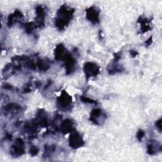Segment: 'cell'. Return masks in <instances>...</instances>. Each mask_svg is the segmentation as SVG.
Returning <instances> with one entry per match:
<instances>
[{"instance_id":"obj_1","label":"cell","mask_w":162,"mask_h":162,"mask_svg":"<svg viewBox=\"0 0 162 162\" xmlns=\"http://www.w3.org/2000/svg\"><path fill=\"white\" fill-rule=\"evenodd\" d=\"M82 142H83V141L82 140L81 135L78 133L75 132V133H73L70 135V145L73 147H74V148H77V147L82 146Z\"/></svg>"},{"instance_id":"obj_2","label":"cell","mask_w":162,"mask_h":162,"mask_svg":"<svg viewBox=\"0 0 162 162\" xmlns=\"http://www.w3.org/2000/svg\"><path fill=\"white\" fill-rule=\"evenodd\" d=\"M85 72L86 74L89 76L95 75L98 73L99 70L96 65L93 64V63H88L85 66Z\"/></svg>"},{"instance_id":"obj_3","label":"cell","mask_w":162,"mask_h":162,"mask_svg":"<svg viewBox=\"0 0 162 162\" xmlns=\"http://www.w3.org/2000/svg\"><path fill=\"white\" fill-rule=\"evenodd\" d=\"M87 18L89 19L91 21L96 22L98 20V13H97V11L93 8H91L89 10L87 11Z\"/></svg>"},{"instance_id":"obj_4","label":"cell","mask_w":162,"mask_h":162,"mask_svg":"<svg viewBox=\"0 0 162 162\" xmlns=\"http://www.w3.org/2000/svg\"><path fill=\"white\" fill-rule=\"evenodd\" d=\"M70 101V100L69 96H65L63 98V97H61V98H60V100L59 101V102H60V105H61L62 106H63V107H66L69 105Z\"/></svg>"},{"instance_id":"obj_5","label":"cell","mask_w":162,"mask_h":162,"mask_svg":"<svg viewBox=\"0 0 162 162\" xmlns=\"http://www.w3.org/2000/svg\"><path fill=\"white\" fill-rule=\"evenodd\" d=\"M64 122H65L62 124V127H62L63 131L68 132L71 129L72 123L70 121H69V120H65V121Z\"/></svg>"},{"instance_id":"obj_6","label":"cell","mask_w":162,"mask_h":162,"mask_svg":"<svg viewBox=\"0 0 162 162\" xmlns=\"http://www.w3.org/2000/svg\"><path fill=\"white\" fill-rule=\"evenodd\" d=\"M144 132L143 131H141L139 132H138L137 134V138L139 140H141L144 136Z\"/></svg>"}]
</instances>
